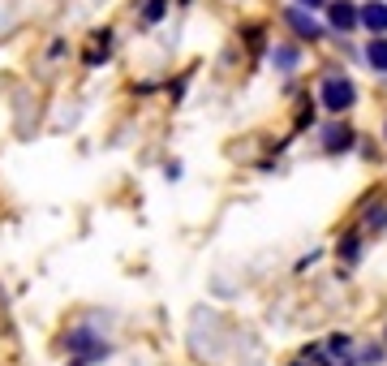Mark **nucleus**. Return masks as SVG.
I'll return each instance as SVG.
<instances>
[{
    "instance_id": "obj_10",
    "label": "nucleus",
    "mask_w": 387,
    "mask_h": 366,
    "mask_svg": "<svg viewBox=\"0 0 387 366\" xmlns=\"http://www.w3.org/2000/svg\"><path fill=\"white\" fill-rule=\"evenodd\" d=\"M340 254H344V259H353V254H357V237H344V242H340Z\"/></svg>"
},
{
    "instance_id": "obj_3",
    "label": "nucleus",
    "mask_w": 387,
    "mask_h": 366,
    "mask_svg": "<svg viewBox=\"0 0 387 366\" xmlns=\"http://www.w3.org/2000/svg\"><path fill=\"white\" fill-rule=\"evenodd\" d=\"M284 18H288V26H293V30H297L301 39H310V43H314V39H322V26H318V22L310 18V13L301 9V5H297V9H288Z\"/></svg>"
},
{
    "instance_id": "obj_6",
    "label": "nucleus",
    "mask_w": 387,
    "mask_h": 366,
    "mask_svg": "<svg viewBox=\"0 0 387 366\" xmlns=\"http://www.w3.org/2000/svg\"><path fill=\"white\" fill-rule=\"evenodd\" d=\"M164 13H168V0H147V5H142V22L155 26L159 18H164Z\"/></svg>"
},
{
    "instance_id": "obj_8",
    "label": "nucleus",
    "mask_w": 387,
    "mask_h": 366,
    "mask_svg": "<svg viewBox=\"0 0 387 366\" xmlns=\"http://www.w3.org/2000/svg\"><path fill=\"white\" fill-rule=\"evenodd\" d=\"M344 147H353V134L340 130V125H336V130H327V151H344Z\"/></svg>"
},
{
    "instance_id": "obj_5",
    "label": "nucleus",
    "mask_w": 387,
    "mask_h": 366,
    "mask_svg": "<svg viewBox=\"0 0 387 366\" xmlns=\"http://www.w3.org/2000/svg\"><path fill=\"white\" fill-rule=\"evenodd\" d=\"M366 60H370L375 73H387V35H375L366 43Z\"/></svg>"
},
{
    "instance_id": "obj_4",
    "label": "nucleus",
    "mask_w": 387,
    "mask_h": 366,
    "mask_svg": "<svg viewBox=\"0 0 387 366\" xmlns=\"http://www.w3.org/2000/svg\"><path fill=\"white\" fill-rule=\"evenodd\" d=\"M362 26L370 35H387V5L383 0H366L362 5Z\"/></svg>"
},
{
    "instance_id": "obj_12",
    "label": "nucleus",
    "mask_w": 387,
    "mask_h": 366,
    "mask_svg": "<svg viewBox=\"0 0 387 366\" xmlns=\"http://www.w3.org/2000/svg\"><path fill=\"white\" fill-rule=\"evenodd\" d=\"M301 9H318V5H327V0H297Z\"/></svg>"
},
{
    "instance_id": "obj_9",
    "label": "nucleus",
    "mask_w": 387,
    "mask_h": 366,
    "mask_svg": "<svg viewBox=\"0 0 387 366\" xmlns=\"http://www.w3.org/2000/svg\"><path fill=\"white\" fill-rule=\"evenodd\" d=\"M327 354H331V358H349V354H353V341H349V336H331V341H327Z\"/></svg>"
},
{
    "instance_id": "obj_7",
    "label": "nucleus",
    "mask_w": 387,
    "mask_h": 366,
    "mask_svg": "<svg viewBox=\"0 0 387 366\" xmlns=\"http://www.w3.org/2000/svg\"><path fill=\"white\" fill-rule=\"evenodd\" d=\"M271 60H276V65L288 73V69H293L297 60H301V52H297V47H276V52H271Z\"/></svg>"
},
{
    "instance_id": "obj_1",
    "label": "nucleus",
    "mask_w": 387,
    "mask_h": 366,
    "mask_svg": "<svg viewBox=\"0 0 387 366\" xmlns=\"http://www.w3.org/2000/svg\"><path fill=\"white\" fill-rule=\"evenodd\" d=\"M318 100H322L327 113H349V108L357 104V87H353V78H344V73H327V78H322Z\"/></svg>"
},
{
    "instance_id": "obj_2",
    "label": "nucleus",
    "mask_w": 387,
    "mask_h": 366,
    "mask_svg": "<svg viewBox=\"0 0 387 366\" xmlns=\"http://www.w3.org/2000/svg\"><path fill=\"white\" fill-rule=\"evenodd\" d=\"M327 22H331L336 30H344V35H349L353 26H362V9H357V5H349V0H331V5H327Z\"/></svg>"
},
{
    "instance_id": "obj_11",
    "label": "nucleus",
    "mask_w": 387,
    "mask_h": 366,
    "mask_svg": "<svg viewBox=\"0 0 387 366\" xmlns=\"http://www.w3.org/2000/svg\"><path fill=\"white\" fill-rule=\"evenodd\" d=\"M370 225H379V229L387 225V207H383V203H379V211H370Z\"/></svg>"
}]
</instances>
